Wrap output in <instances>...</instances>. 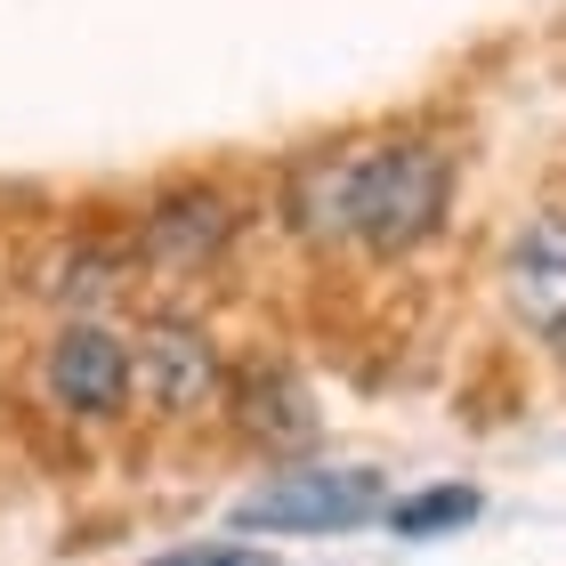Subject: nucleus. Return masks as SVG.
<instances>
[{"label": "nucleus", "mask_w": 566, "mask_h": 566, "mask_svg": "<svg viewBox=\"0 0 566 566\" xmlns=\"http://www.w3.org/2000/svg\"><path fill=\"white\" fill-rule=\"evenodd\" d=\"M453 211V154L429 138L356 146V251L365 260H413L446 235Z\"/></svg>", "instance_id": "1"}, {"label": "nucleus", "mask_w": 566, "mask_h": 566, "mask_svg": "<svg viewBox=\"0 0 566 566\" xmlns=\"http://www.w3.org/2000/svg\"><path fill=\"white\" fill-rule=\"evenodd\" d=\"M365 518H389L380 470H283L235 502L243 534H348Z\"/></svg>", "instance_id": "2"}, {"label": "nucleus", "mask_w": 566, "mask_h": 566, "mask_svg": "<svg viewBox=\"0 0 566 566\" xmlns=\"http://www.w3.org/2000/svg\"><path fill=\"white\" fill-rule=\"evenodd\" d=\"M138 389L163 421H202L211 405L227 397V348L211 340V324L195 316H146L138 324Z\"/></svg>", "instance_id": "3"}, {"label": "nucleus", "mask_w": 566, "mask_h": 566, "mask_svg": "<svg viewBox=\"0 0 566 566\" xmlns=\"http://www.w3.org/2000/svg\"><path fill=\"white\" fill-rule=\"evenodd\" d=\"M41 389L73 421H114L138 389V348L122 340V332H106L97 316H73L41 356Z\"/></svg>", "instance_id": "4"}, {"label": "nucleus", "mask_w": 566, "mask_h": 566, "mask_svg": "<svg viewBox=\"0 0 566 566\" xmlns=\"http://www.w3.org/2000/svg\"><path fill=\"white\" fill-rule=\"evenodd\" d=\"M235 243V202H227L219 187H163L138 211V235H130V251L146 268H170V275H187V268H211L219 251Z\"/></svg>", "instance_id": "5"}, {"label": "nucleus", "mask_w": 566, "mask_h": 566, "mask_svg": "<svg viewBox=\"0 0 566 566\" xmlns=\"http://www.w3.org/2000/svg\"><path fill=\"white\" fill-rule=\"evenodd\" d=\"M502 307L534 340L566 332V211H534L502 251Z\"/></svg>", "instance_id": "6"}, {"label": "nucleus", "mask_w": 566, "mask_h": 566, "mask_svg": "<svg viewBox=\"0 0 566 566\" xmlns=\"http://www.w3.org/2000/svg\"><path fill=\"white\" fill-rule=\"evenodd\" d=\"M283 227L307 251L356 243V146H316L283 170Z\"/></svg>", "instance_id": "7"}, {"label": "nucleus", "mask_w": 566, "mask_h": 566, "mask_svg": "<svg viewBox=\"0 0 566 566\" xmlns=\"http://www.w3.org/2000/svg\"><path fill=\"white\" fill-rule=\"evenodd\" d=\"M227 405H235L243 446H260V453H307L324 437L316 397H307V380L292 365H251L235 389H227Z\"/></svg>", "instance_id": "8"}, {"label": "nucleus", "mask_w": 566, "mask_h": 566, "mask_svg": "<svg viewBox=\"0 0 566 566\" xmlns=\"http://www.w3.org/2000/svg\"><path fill=\"white\" fill-rule=\"evenodd\" d=\"M122 283H130V251H122V243H97V235L65 243L57 260L41 268V292L65 300V307H97V300H114Z\"/></svg>", "instance_id": "9"}, {"label": "nucleus", "mask_w": 566, "mask_h": 566, "mask_svg": "<svg viewBox=\"0 0 566 566\" xmlns=\"http://www.w3.org/2000/svg\"><path fill=\"white\" fill-rule=\"evenodd\" d=\"M478 510H485L478 485H429V494L389 502V534L397 543H429V534H446V526H470Z\"/></svg>", "instance_id": "10"}, {"label": "nucleus", "mask_w": 566, "mask_h": 566, "mask_svg": "<svg viewBox=\"0 0 566 566\" xmlns=\"http://www.w3.org/2000/svg\"><path fill=\"white\" fill-rule=\"evenodd\" d=\"M146 566H260V551L219 543V551H170V558H146Z\"/></svg>", "instance_id": "11"}, {"label": "nucleus", "mask_w": 566, "mask_h": 566, "mask_svg": "<svg viewBox=\"0 0 566 566\" xmlns=\"http://www.w3.org/2000/svg\"><path fill=\"white\" fill-rule=\"evenodd\" d=\"M551 348H558V365H566V332H558V340H551Z\"/></svg>", "instance_id": "12"}]
</instances>
